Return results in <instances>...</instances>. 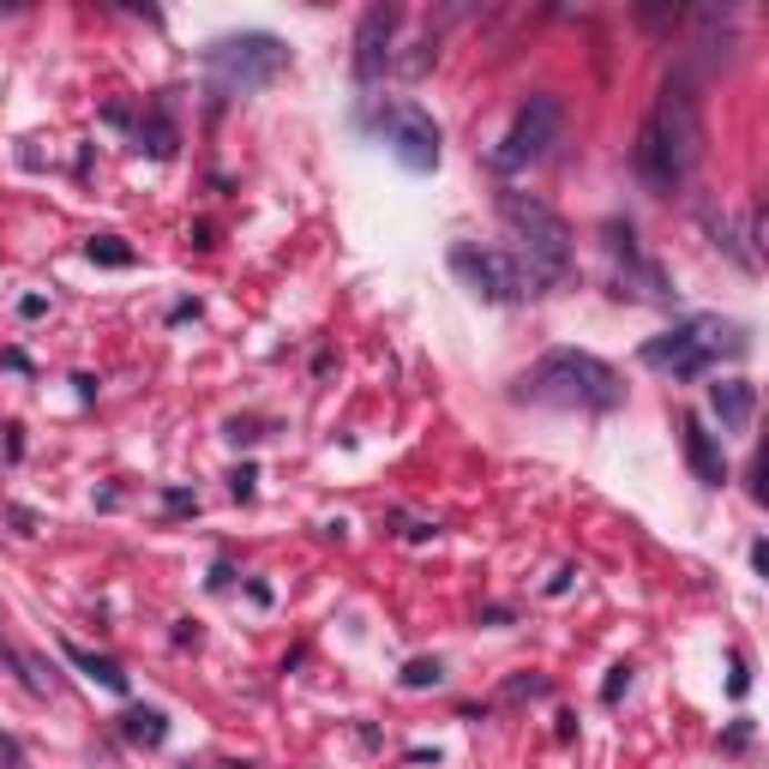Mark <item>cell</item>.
I'll return each instance as SVG.
<instances>
[{
  "label": "cell",
  "instance_id": "cell-4",
  "mask_svg": "<svg viewBox=\"0 0 769 769\" xmlns=\"http://www.w3.org/2000/svg\"><path fill=\"white\" fill-rule=\"evenodd\" d=\"M751 349V331L733 319H716V313H698V319H679L673 331L649 337L638 349V361L649 373H668V379H698L709 373L716 361H739Z\"/></svg>",
  "mask_w": 769,
  "mask_h": 769
},
{
  "label": "cell",
  "instance_id": "cell-26",
  "mask_svg": "<svg viewBox=\"0 0 769 769\" xmlns=\"http://www.w3.org/2000/svg\"><path fill=\"white\" fill-rule=\"evenodd\" d=\"M728 746H733V751H746V746H751V721H739V728L728 733Z\"/></svg>",
  "mask_w": 769,
  "mask_h": 769
},
{
  "label": "cell",
  "instance_id": "cell-14",
  "mask_svg": "<svg viewBox=\"0 0 769 769\" xmlns=\"http://www.w3.org/2000/svg\"><path fill=\"white\" fill-rule=\"evenodd\" d=\"M121 739H132V746H144V751H157L162 739H169V716H162V709L132 703L127 716H121Z\"/></svg>",
  "mask_w": 769,
  "mask_h": 769
},
{
  "label": "cell",
  "instance_id": "cell-5",
  "mask_svg": "<svg viewBox=\"0 0 769 769\" xmlns=\"http://www.w3.org/2000/svg\"><path fill=\"white\" fill-rule=\"evenodd\" d=\"M199 67L211 79V97H253L264 84H277L289 72V42L271 37V31H229V37H211L199 49Z\"/></svg>",
  "mask_w": 769,
  "mask_h": 769
},
{
  "label": "cell",
  "instance_id": "cell-24",
  "mask_svg": "<svg viewBox=\"0 0 769 769\" xmlns=\"http://www.w3.org/2000/svg\"><path fill=\"white\" fill-rule=\"evenodd\" d=\"M12 523H19V536H37V517L24 511V506H12Z\"/></svg>",
  "mask_w": 769,
  "mask_h": 769
},
{
  "label": "cell",
  "instance_id": "cell-12",
  "mask_svg": "<svg viewBox=\"0 0 769 769\" xmlns=\"http://www.w3.org/2000/svg\"><path fill=\"white\" fill-rule=\"evenodd\" d=\"M709 409H716L721 433H751V421H758V384L751 379H716L709 384Z\"/></svg>",
  "mask_w": 769,
  "mask_h": 769
},
{
  "label": "cell",
  "instance_id": "cell-22",
  "mask_svg": "<svg viewBox=\"0 0 769 769\" xmlns=\"http://www.w3.org/2000/svg\"><path fill=\"white\" fill-rule=\"evenodd\" d=\"M728 691H733V698H746V691H751V668H746V656H733V673H728Z\"/></svg>",
  "mask_w": 769,
  "mask_h": 769
},
{
  "label": "cell",
  "instance_id": "cell-7",
  "mask_svg": "<svg viewBox=\"0 0 769 769\" xmlns=\"http://www.w3.org/2000/svg\"><path fill=\"white\" fill-rule=\"evenodd\" d=\"M373 121L384 132V144H391V157L403 162L409 174H433L439 169V127H433V114H427L421 102H384Z\"/></svg>",
  "mask_w": 769,
  "mask_h": 769
},
{
  "label": "cell",
  "instance_id": "cell-17",
  "mask_svg": "<svg viewBox=\"0 0 769 769\" xmlns=\"http://www.w3.org/2000/svg\"><path fill=\"white\" fill-rule=\"evenodd\" d=\"M439 679H446V661H439V656H416L403 668V691H427V686H439Z\"/></svg>",
  "mask_w": 769,
  "mask_h": 769
},
{
  "label": "cell",
  "instance_id": "cell-10",
  "mask_svg": "<svg viewBox=\"0 0 769 769\" xmlns=\"http://www.w3.org/2000/svg\"><path fill=\"white\" fill-rule=\"evenodd\" d=\"M397 24H403V12L397 7H367L361 12V31H354V84H379L384 67H391V37Z\"/></svg>",
  "mask_w": 769,
  "mask_h": 769
},
{
  "label": "cell",
  "instance_id": "cell-21",
  "mask_svg": "<svg viewBox=\"0 0 769 769\" xmlns=\"http://www.w3.org/2000/svg\"><path fill=\"white\" fill-rule=\"evenodd\" d=\"M506 698H511V703H517V698H547V679H511Z\"/></svg>",
  "mask_w": 769,
  "mask_h": 769
},
{
  "label": "cell",
  "instance_id": "cell-9",
  "mask_svg": "<svg viewBox=\"0 0 769 769\" xmlns=\"http://www.w3.org/2000/svg\"><path fill=\"white\" fill-rule=\"evenodd\" d=\"M451 271L463 277L469 294H481V301H493V307L523 301V277H517L511 253H493V247H476V241H457L451 247Z\"/></svg>",
  "mask_w": 769,
  "mask_h": 769
},
{
  "label": "cell",
  "instance_id": "cell-23",
  "mask_svg": "<svg viewBox=\"0 0 769 769\" xmlns=\"http://www.w3.org/2000/svg\"><path fill=\"white\" fill-rule=\"evenodd\" d=\"M162 499H169V511H199V499H192V493H181V487H169V493H162Z\"/></svg>",
  "mask_w": 769,
  "mask_h": 769
},
{
  "label": "cell",
  "instance_id": "cell-15",
  "mask_svg": "<svg viewBox=\"0 0 769 769\" xmlns=\"http://www.w3.org/2000/svg\"><path fill=\"white\" fill-rule=\"evenodd\" d=\"M139 144H144L151 157H162V162H169L174 151H181V132H174V121L162 114V102H157L151 114H139Z\"/></svg>",
  "mask_w": 769,
  "mask_h": 769
},
{
  "label": "cell",
  "instance_id": "cell-20",
  "mask_svg": "<svg viewBox=\"0 0 769 769\" xmlns=\"http://www.w3.org/2000/svg\"><path fill=\"white\" fill-rule=\"evenodd\" d=\"M0 769H31V763H24V746L7 728H0Z\"/></svg>",
  "mask_w": 769,
  "mask_h": 769
},
{
  "label": "cell",
  "instance_id": "cell-11",
  "mask_svg": "<svg viewBox=\"0 0 769 769\" xmlns=\"http://www.w3.org/2000/svg\"><path fill=\"white\" fill-rule=\"evenodd\" d=\"M679 446H686V463H691V476H698L703 487H728V457H721V446H716V433L691 416H679Z\"/></svg>",
  "mask_w": 769,
  "mask_h": 769
},
{
  "label": "cell",
  "instance_id": "cell-2",
  "mask_svg": "<svg viewBox=\"0 0 769 769\" xmlns=\"http://www.w3.org/2000/svg\"><path fill=\"white\" fill-rule=\"evenodd\" d=\"M499 217L511 229V264L523 277V294H553L577 277V234L571 223L536 192H506Z\"/></svg>",
  "mask_w": 769,
  "mask_h": 769
},
{
  "label": "cell",
  "instance_id": "cell-6",
  "mask_svg": "<svg viewBox=\"0 0 769 769\" xmlns=\"http://www.w3.org/2000/svg\"><path fill=\"white\" fill-rule=\"evenodd\" d=\"M559 132H566V102H559L553 91L523 97V102H517V114H511V127L499 132V144L487 151V169L506 174V181H511V174H529L536 162L553 157Z\"/></svg>",
  "mask_w": 769,
  "mask_h": 769
},
{
  "label": "cell",
  "instance_id": "cell-18",
  "mask_svg": "<svg viewBox=\"0 0 769 769\" xmlns=\"http://www.w3.org/2000/svg\"><path fill=\"white\" fill-rule=\"evenodd\" d=\"M631 673H638V668H631V661H619V668H608V679H601V703H619V698H626V691H631Z\"/></svg>",
  "mask_w": 769,
  "mask_h": 769
},
{
  "label": "cell",
  "instance_id": "cell-3",
  "mask_svg": "<svg viewBox=\"0 0 769 769\" xmlns=\"http://www.w3.org/2000/svg\"><path fill=\"white\" fill-rule=\"evenodd\" d=\"M517 403H541V409H577V416H608L626 403V384L601 354L589 349H547L529 373H517L511 384Z\"/></svg>",
  "mask_w": 769,
  "mask_h": 769
},
{
  "label": "cell",
  "instance_id": "cell-8",
  "mask_svg": "<svg viewBox=\"0 0 769 769\" xmlns=\"http://www.w3.org/2000/svg\"><path fill=\"white\" fill-rule=\"evenodd\" d=\"M601 241H608V253H613V294L619 301H668V277L656 271V264L643 259V247H638V229L626 223V217H608L601 223Z\"/></svg>",
  "mask_w": 769,
  "mask_h": 769
},
{
  "label": "cell",
  "instance_id": "cell-13",
  "mask_svg": "<svg viewBox=\"0 0 769 769\" xmlns=\"http://www.w3.org/2000/svg\"><path fill=\"white\" fill-rule=\"evenodd\" d=\"M61 656L72 661V668H79L84 679H97V686L102 691H114V698H127V691H132V679H127V668H121V661H109V656H97V649H84V643H61Z\"/></svg>",
  "mask_w": 769,
  "mask_h": 769
},
{
  "label": "cell",
  "instance_id": "cell-19",
  "mask_svg": "<svg viewBox=\"0 0 769 769\" xmlns=\"http://www.w3.org/2000/svg\"><path fill=\"white\" fill-rule=\"evenodd\" d=\"M229 493H234V499H241V506H247V499L259 493V469H253V463H241V469H234V476H229Z\"/></svg>",
  "mask_w": 769,
  "mask_h": 769
},
{
  "label": "cell",
  "instance_id": "cell-1",
  "mask_svg": "<svg viewBox=\"0 0 769 769\" xmlns=\"http://www.w3.org/2000/svg\"><path fill=\"white\" fill-rule=\"evenodd\" d=\"M703 97H698V79H691L686 67H673L668 79H661L656 102H649L643 127H638V144H631V169H638V181L656 192V199H673V192L691 187V174H698L703 162Z\"/></svg>",
  "mask_w": 769,
  "mask_h": 769
},
{
  "label": "cell",
  "instance_id": "cell-25",
  "mask_svg": "<svg viewBox=\"0 0 769 769\" xmlns=\"http://www.w3.org/2000/svg\"><path fill=\"white\" fill-rule=\"evenodd\" d=\"M571 577H577L571 566H566V571H553V583H547V596H566V589H571Z\"/></svg>",
  "mask_w": 769,
  "mask_h": 769
},
{
  "label": "cell",
  "instance_id": "cell-16",
  "mask_svg": "<svg viewBox=\"0 0 769 769\" xmlns=\"http://www.w3.org/2000/svg\"><path fill=\"white\" fill-rule=\"evenodd\" d=\"M84 259H91V264H109V271H127V264H139V253H132L121 234H91V241H84Z\"/></svg>",
  "mask_w": 769,
  "mask_h": 769
}]
</instances>
